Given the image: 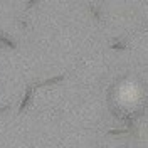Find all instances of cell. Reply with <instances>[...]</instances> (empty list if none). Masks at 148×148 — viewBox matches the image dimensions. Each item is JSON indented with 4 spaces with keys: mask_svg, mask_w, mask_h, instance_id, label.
<instances>
[{
    "mask_svg": "<svg viewBox=\"0 0 148 148\" xmlns=\"http://www.w3.org/2000/svg\"><path fill=\"white\" fill-rule=\"evenodd\" d=\"M10 110V106H5V108H0V114H2V113H5V111H9Z\"/></svg>",
    "mask_w": 148,
    "mask_h": 148,
    "instance_id": "cell-8",
    "label": "cell"
},
{
    "mask_svg": "<svg viewBox=\"0 0 148 148\" xmlns=\"http://www.w3.org/2000/svg\"><path fill=\"white\" fill-rule=\"evenodd\" d=\"M64 77H66L64 74H59V76H54V77H49V79L42 81V83L34 84V89H36V88H44V86H52V84H57V83H61Z\"/></svg>",
    "mask_w": 148,
    "mask_h": 148,
    "instance_id": "cell-2",
    "label": "cell"
},
{
    "mask_svg": "<svg viewBox=\"0 0 148 148\" xmlns=\"http://www.w3.org/2000/svg\"><path fill=\"white\" fill-rule=\"evenodd\" d=\"M0 46L9 47V49H17V44H15L7 34H3V32H0Z\"/></svg>",
    "mask_w": 148,
    "mask_h": 148,
    "instance_id": "cell-3",
    "label": "cell"
},
{
    "mask_svg": "<svg viewBox=\"0 0 148 148\" xmlns=\"http://www.w3.org/2000/svg\"><path fill=\"white\" fill-rule=\"evenodd\" d=\"M37 3H39V0H29V2H27V9L34 7V5H37Z\"/></svg>",
    "mask_w": 148,
    "mask_h": 148,
    "instance_id": "cell-7",
    "label": "cell"
},
{
    "mask_svg": "<svg viewBox=\"0 0 148 148\" xmlns=\"http://www.w3.org/2000/svg\"><path fill=\"white\" fill-rule=\"evenodd\" d=\"M125 133H130V130H110L108 135H125Z\"/></svg>",
    "mask_w": 148,
    "mask_h": 148,
    "instance_id": "cell-6",
    "label": "cell"
},
{
    "mask_svg": "<svg viewBox=\"0 0 148 148\" xmlns=\"http://www.w3.org/2000/svg\"><path fill=\"white\" fill-rule=\"evenodd\" d=\"M111 49H116V51H125V49H126V44H125V42H114V44H111Z\"/></svg>",
    "mask_w": 148,
    "mask_h": 148,
    "instance_id": "cell-5",
    "label": "cell"
},
{
    "mask_svg": "<svg viewBox=\"0 0 148 148\" xmlns=\"http://www.w3.org/2000/svg\"><path fill=\"white\" fill-rule=\"evenodd\" d=\"M32 92H34V86H27V89H25V94H24V99H22L20 106H18V113H24V111L29 108V104H30V99H32Z\"/></svg>",
    "mask_w": 148,
    "mask_h": 148,
    "instance_id": "cell-1",
    "label": "cell"
},
{
    "mask_svg": "<svg viewBox=\"0 0 148 148\" xmlns=\"http://www.w3.org/2000/svg\"><path fill=\"white\" fill-rule=\"evenodd\" d=\"M89 10H91V14L94 15V17L98 18V20H101L103 15H101V12H99V9H96V7H92V5H89Z\"/></svg>",
    "mask_w": 148,
    "mask_h": 148,
    "instance_id": "cell-4",
    "label": "cell"
}]
</instances>
